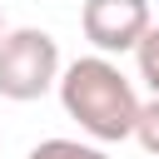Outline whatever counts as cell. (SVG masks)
Wrapping results in <instances>:
<instances>
[{
  "label": "cell",
  "mask_w": 159,
  "mask_h": 159,
  "mask_svg": "<svg viewBox=\"0 0 159 159\" xmlns=\"http://www.w3.org/2000/svg\"><path fill=\"white\" fill-rule=\"evenodd\" d=\"M60 104L65 114L94 139V144H119L134 139V119H139V94L129 84V75L109 60V55H84L70 60L60 70Z\"/></svg>",
  "instance_id": "6da1fadb"
},
{
  "label": "cell",
  "mask_w": 159,
  "mask_h": 159,
  "mask_svg": "<svg viewBox=\"0 0 159 159\" xmlns=\"http://www.w3.org/2000/svg\"><path fill=\"white\" fill-rule=\"evenodd\" d=\"M60 45L50 30H35V25H20V30H5L0 35V99H40L60 84Z\"/></svg>",
  "instance_id": "7a4b0ae2"
},
{
  "label": "cell",
  "mask_w": 159,
  "mask_h": 159,
  "mask_svg": "<svg viewBox=\"0 0 159 159\" xmlns=\"http://www.w3.org/2000/svg\"><path fill=\"white\" fill-rule=\"evenodd\" d=\"M149 0H84L80 30L94 45V55H129L149 30Z\"/></svg>",
  "instance_id": "3957f363"
},
{
  "label": "cell",
  "mask_w": 159,
  "mask_h": 159,
  "mask_svg": "<svg viewBox=\"0 0 159 159\" xmlns=\"http://www.w3.org/2000/svg\"><path fill=\"white\" fill-rule=\"evenodd\" d=\"M25 159H109L99 144H84V139H40Z\"/></svg>",
  "instance_id": "277c9868"
},
{
  "label": "cell",
  "mask_w": 159,
  "mask_h": 159,
  "mask_svg": "<svg viewBox=\"0 0 159 159\" xmlns=\"http://www.w3.org/2000/svg\"><path fill=\"white\" fill-rule=\"evenodd\" d=\"M0 35H5V15H0Z\"/></svg>",
  "instance_id": "52a82bcc"
},
{
  "label": "cell",
  "mask_w": 159,
  "mask_h": 159,
  "mask_svg": "<svg viewBox=\"0 0 159 159\" xmlns=\"http://www.w3.org/2000/svg\"><path fill=\"white\" fill-rule=\"evenodd\" d=\"M134 65H139V80L149 84V94H159V25H149L144 40L134 45Z\"/></svg>",
  "instance_id": "5b68a950"
},
{
  "label": "cell",
  "mask_w": 159,
  "mask_h": 159,
  "mask_svg": "<svg viewBox=\"0 0 159 159\" xmlns=\"http://www.w3.org/2000/svg\"><path fill=\"white\" fill-rule=\"evenodd\" d=\"M134 139L144 144V154L159 159V94H149L139 104V119H134Z\"/></svg>",
  "instance_id": "8992f818"
}]
</instances>
